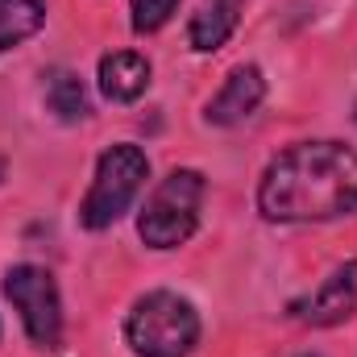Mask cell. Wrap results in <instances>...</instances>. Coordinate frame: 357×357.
<instances>
[{"mask_svg":"<svg viewBox=\"0 0 357 357\" xmlns=\"http://www.w3.org/2000/svg\"><path fill=\"white\" fill-rule=\"evenodd\" d=\"M258 212L278 225H316L357 212V150L345 142H299L258 183Z\"/></svg>","mask_w":357,"mask_h":357,"instance_id":"6da1fadb","label":"cell"},{"mask_svg":"<svg viewBox=\"0 0 357 357\" xmlns=\"http://www.w3.org/2000/svg\"><path fill=\"white\" fill-rule=\"evenodd\" d=\"M125 341L137 357H191L199 345V312L175 291H150L129 307Z\"/></svg>","mask_w":357,"mask_h":357,"instance_id":"7a4b0ae2","label":"cell"},{"mask_svg":"<svg viewBox=\"0 0 357 357\" xmlns=\"http://www.w3.org/2000/svg\"><path fill=\"white\" fill-rule=\"evenodd\" d=\"M204 191H208V183H204L199 171L175 167L150 191V199H146V208L137 216V237L150 250H178L195 233V225H199Z\"/></svg>","mask_w":357,"mask_h":357,"instance_id":"3957f363","label":"cell"},{"mask_svg":"<svg viewBox=\"0 0 357 357\" xmlns=\"http://www.w3.org/2000/svg\"><path fill=\"white\" fill-rule=\"evenodd\" d=\"M146 178H150V158L137 146H129V142L108 146L96 162L91 191L84 199V208H79V225L91 229V233L116 225L129 212V204L137 199V191L146 187Z\"/></svg>","mask_w":357,"mask_h":357,"instance_id":"277c9868","label":"cell"},{"mask_svg":"<svg viewBox=\"0 0 357 357\" xmlns=\"http://www.w3.org/2000/svg\"><path fill=\"white\" fill-rule=\"evenodd\" d=\"M4 295L21 312L25 337L42 349H54L63 337V299L54 274L42 266H13L4 274Z\"/></svg>","mask_w":357,"mask_h":357,"instance_id":"5b68a950","label":"cell"},{"mask_svg":"<svg viewBox=\"0 0 357 357\" xmlns=\"http://www.w3.org/2000/svg\"><path fill=\"white\" fill-rule=\"evenodd\" d=\"M262 100H266V79H262V71H258L254 63H241V67H233V71H229L225 88L208 100L204 121H208V125H220V129L241 125L245 116H254V112H258V104H262Z\"/></svg>","mask_w":357,"mask_h":357,"instance_id":"8992f818","label":"cell"},{"mask_svg":"<svg viewBox=\"0 0 357 357\" xmlns=\"http://www.w3.org/2000/svg\"><path fill=\"white\" fill-rule=\"evenodd\" d=\"M354 307H357V262H349V266L333 270L320 282V291L299 307V316L312 328H337L354 316Z\"/></svg>","mask_w":357,"mask_h":357,"instance_id":"52a82bcc","label":"cell"},{"mask_svg":"<svg viewBox=\"0 0 357 357\" xmlns=\"http://www.w3.org/2000/svg\"><path fill=\"white\" fill-rule=\"evenodd\" d=\"M150 88V59L137 50H116L100 59V91L112 104H133Z\"/></svg>","mask_w":357,"mask_h":357,"instance_id":"ba28073f","label":"cell"},{"mask_svg":"<svg viewBox=\"0 0 357 357\" xmlns=\"http://www.w3.org/2000/svg\"><path fill=\"white\" fill-rule=\"evenodd\" d=\"M233 29H237V0H212V4H204L191 17L187 42H191V50L212 54V50H220L233 38Z\"/></svg>","mask_w":357,"mask_h":357,"instance_id":"9c48e42d","label":"cell"},{"mask_svg":"<svg viewBox=\"0 0 357 357\" xmlns=\"http://www.w3.org/2000/svg\"><path fill=\"white\" fill-rule=\"evenodd\" d=\"M46 108L63 121V125H75V121H84L91 112L88 104V91H84V79L75 75V71H50L46 75Z\"/></svg>","mask_w":357,"mask_h":357,"instance_id":"30bf717a","label":"cell"},{"mask_svg":"<svg viewBox=\"0 0 357 357\" xmlns=\"http://www.w3.org/2000/svg\"><path fill=\"white\" fill-rule=\"evenodd\" d=\"M46 25V0H0V54Z\"/></svg>","mask_w":357,"mask_h":357,"instance_id":"8fae6325","label":"cell"},{"mask_svg":"<svg viewBox=\"0 0 357 357\" xmlns=\"http://www.w3.org/2000/svg\"><path fill=\"white\" fill-rule=\"evenodd\" d=\"M129 8H133V29L137 33H158L175 17L178 0H129Z\"/></svg>","mask_w":357,"mask_h":357,"instance_id":"7c38bea8","label":"cell"},{"mask_svg":"<svg viewBox=\"0 0 357 357\" xmlns=\"http://www.w3.org/2000/svg\"><path fill=\"white\" fill-rule=\"evenodd\" d=\"M4 175H8V162H4V158H0V183H4Z\"/></svg>","mask_w":357,"mask_h":357,"instance_id":"4fadbf2b","label":"cell"},{"mask_svg":"<svg viewBox=\"0 0 357 357\" xmlns=\"http://www.w3.org/2000/svg\"><path fill=\"white\" fill-rule=\"evenodd\" d=\"M354 121H357V104H354Z\"/></svg>","mask_w":357,"mask_h":357,"instance_id":"5bb4252c","label":"cell"}]
</instances>
